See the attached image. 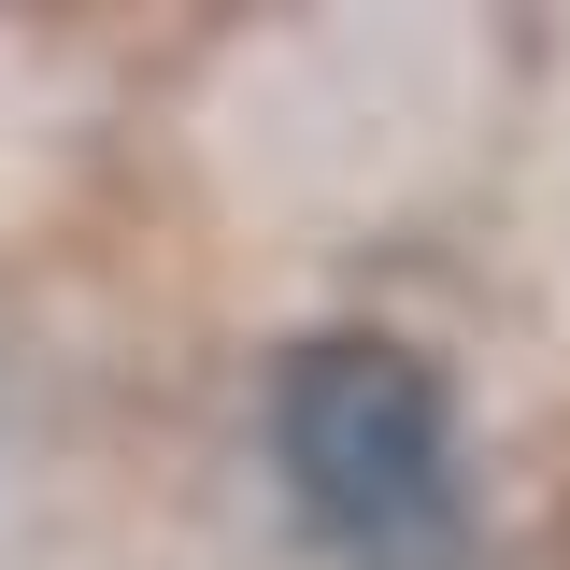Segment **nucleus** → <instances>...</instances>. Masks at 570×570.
Listing matches in <instances>:
<instances>
[{
	"label": "nucleus",
	"mask_w": 570,
	"mask_h": 570,
	"mask_svg": "<svg viewBox=\"0 0 570 570\" xmlns=\"http://www.w3.org/2000/svg\"><path fill=\"white\" fill-rule=\"evenodd\" d=\"M272 471L299 528L356 570H456L471 485H456V400L385 328H314L272 371Z\"/></svg>",
	"instance_id": "1"
}]
</instances>
